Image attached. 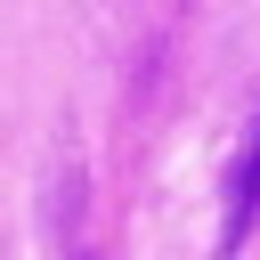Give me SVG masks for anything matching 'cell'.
I'll return each mask as SVG.
<instances>
[{"mask_svg": "<svg viewBox=\"0 0 260 260\" xmlns=\"http://www.w3.org/2000/svg\"><path fill=\"white\" fill-rule=\"evenodd\" d=\"M252 219H260V122H252V146H244V162H236V187H228V228H219V244L236 252V244L252 236Z\"/></svg>", "mask_w": 260, "mask_h": 260, "instance_id": "6da1fadb", "label": "cell"}]
</instances>
